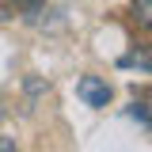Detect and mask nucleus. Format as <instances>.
I'll use <instances>...</instances> for the list:
<instances>
[{
    "mask_svg": "<svg viewBox=\"0 0 152 152\" xmlns=\"http://www.w3.org/2000/svg\"><path fill=\"white\" fill-rule=\"evenodd\" d=\"M76 95L84 99V107H107L110 103V84L103 80V76H80L76 80Z\"/></svg>",
    "mask_w": 152,
    "mask_h": 152,
    "instance_id": "1",
    "label": "nucleus"
},
{
    "mask_svg": "<svg viewBox=\"0 0 152 152\" xmlns=\"http://www.w3.org/2000/svg\"><path fill=\"white\" fill-rule=\"evenodd\" d=\"M27 23H31V27H46V31H61V27H65V12L31 4V8H27Z\"/></svg>",
    "mask_w": 152,
    "mask_h": 152,
    "instance_id": "2",
    "label": "nucleus"
},
{
    "mask_svg": "<svg viewBox=\"0 0 152 152\" xmlns=\"http://www.w3.org/2000/svg\"><path fill=\"white\" fill-rule=\"evenodd\" d=\"M118 69H141L152 76V46H133L129 53L118 57Z\"/></svg>",
    "mask_w": 152,
    "mask_h": 152,
    "instance_id": "3",
    "label": "nucleus"
},
{
    "mask_svg": "<svg viewBox=\"0 0 152 152\" xmlns=\"http://www.w3.org/2000/svg\"><path fill=\"white\" fill-rule=\"evenodd\" d=\"M129 118H137V122H141V126H152V95H137V99H133L129 103Z\"/></svg>",
    "mask_w": 152,
    "mask_h": 152,
    "instance_id": "4",
    "label": "nucleus"
},
{
    "mask_svg": "<svg viewBox=\"0 0 152 152\" xmlns=\"http://www.w3.org/2000/svg\"><path fill=\"white\" fill-rule=\"evenodd\" d=\"M133 19L145 31H152V0H133Z\"/></svg>",
    "mask_w": 152,
    "mask_h": 152,
    "instance_id": "5",
    "label": "nucleus"
},
{
    "mask_svg": "<svg viewBox=\"0 0 152 152\" xmlns=\"http://www.w3.org/2000/svg\"><path fill=\"white\" fill-rule=\"evenodd\" d=\"M15 148V141H12V137H0V152H12Z\"/></svg>",
    "mask_w": 152,
    "mask_h": 152,
    "instance_id": "6",
    "label": "nucleus"
},
{
    "mask_svg": "<svg viewBox=\"0 0 152 152\" xmlns=\"http://www.w3.org/2000/svg\"><path fill=\"white\" fill-rule=\"evenodd\" d=\"M4 19H8V12H4V8H0V23H4Z\"/></svg>",
    "mask_w": 152,
    "mask_h": 152,
    "instance_id": "7",
    "label": "nucleus"
},
{
    "mask_svg": "<svg viewBox=\"0 0 152 152\" xmlns=\"http://www.w3.org/2000/svg\"><path fill=\"white\" fill-rule=\"evenodd\" d=\"M0 118H4V107H0Z\"/></svg>",
    "mask_w": 152,
    "mask_h": 152,
    "instance_id": "8",
    "label": "nucleus"
}]
</instances>
